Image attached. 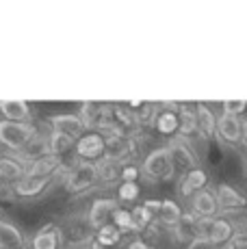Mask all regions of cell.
<instances>
[{"instance_id": "6da1fadb", "label": "cell", "mask_w": 247, "mask_h": 249, "mask_svg": "<svg viewBox=\"0 0 247 249\" xmlns=\"http://www.w3.org/2000/svg\"><path fill=\"white\" fill-rule=\"evenodd\" d=\"M35 135L37 128L31 122H0V145L13 154H18Z\"/></svg>"}, {"instance_id": "7a4b0ae2", "label": "cell", "mask_w": 247, "mask_h": 249, "mask_svg": "<svg viewBox=\"0 0 247 249\" xmlns=\"http://www.w3.org/2000/svg\"><path fill=\"white\" fill-rule=\"evenodd\" d=\"M143 174L148 176L150 180H156V182H167L174 178L176 167L172 162V154H169L167 145L156 147V150H152L150 154L145 156Z\"/></svg>"}, {"instance_id": "3957f363", "label": "cell", "mask_w": 247, "mask_h": 249, "mask_svg": "<svg viewBox=\"0 0 247 249\" xmlns=\"http://www.w3.org/2000/svg\"><path fill=\"white\" fill-rule=\"evenodd\" d=\"M98 182V169L96 162H76L72 169H68L65 174V189L70 193H85V191L93 189Z\"/></svg>"}, {"instance_id": "277c9868", "label": "cell", "mask_w": 247, "mask_h": 249, "mask_svg": "<svg viewBox=\"0 0 247 249\" xmlns=\"http://www.w3.org/2000/svg\"><path fill=\"white\" fill-rule=\"evenodd\" d=\"M217 199V208L221 213H241L247 208V195H243L239 189H234L232 184H217V189L212 191Z\"/></svg>"}, {"instance_id": "5b68a950", "label": "cell", "mask_w": 247, "mask_h": 249, "mask_svg": "<svg viewBox=\"0 0 247 249\" xmlns=\"http://www.w3.org/2000/svg\"><path fill=\"white\" fill-rule=\"evenodd\" d=\"M76 156L85 162L100 160L104 156V135L102 132H85L74 145Z\"/></svg>"}, {"instance_id": "8992f818", "label": "cell", "mask_w": 247, "mask_h": 249, "mask_svg": "<svg viewBox=\"0 0 247 249\" xmlns=\"http://www.w3.org/2000/svg\"><path fill=\"white\" fill-rule=\"evenodd\" d=\"M48 122H50L52 132L65 135V137L74 139V141H78V139L83 137L85 132H87V128H85V124H83V119H80V115H74V113L52 115Z\"/></svg>"}, {"instance_id": "52a82bcc", "label": "cell", "mask_w": 247, "mask_h": 249, "mask_svg": "<svg viewBox=\"0 0 247 249\" xmlns=\"http://www.w3.org/2000/svg\"><path fill=\"white\" fill-rule=\"evenodd\" d=\"M167 150H169V154H172V162L176 169H182L184 174H187V171L197 167V156H195V152L191 150L187 139H182V137L172 139Z\"/></svg>"}, {"instance_id": "ba28073f", "label": "cell", "mask_w": 247, "mask_h": 249, "mask_svg": "<svg viewBox=\"0 0 247 249\" xmlns=\"http://www.w3.org/2000/svg\"><path fill=\"white\" fill-rule=\"evenodd\" d=\"M117 208H120V206H117L115 199H111V197H98L96 202L91 204V208H89V214H87L89 226H91L93 230L106 226L108 219L113 217V213H115Z\"/></svg>"}, {"instance_id": "9c48e42d", "label": "cell", "mask_w": 247, "mask_h": 249, "mask_svg": "<svg viewBox=\"0 0 247 249\" xmlns=\"http://www.w3.org/2000/svg\"><path fill=\"white\" fill-rule=\"evenodd\" d=\"M217 213H219V208H217L215 193H212L211 189H202V191H197L195 195H191V214L193 217L212 219Z\"/></svg>"}, {"instance_id": "30bf717a", "label": "cell", "mask_w": 247, "mask_h": 249, "mask_svg": "<svg viewBox=\"0 0 247 249\" xmlns=\"http://www.w3.org/2000/svg\"><path fill=\"white\" fill-rule=\"evenodd\" d=\"M13 156H16L22 165H28V162H33V160L46 159V156H50V152H48V137H44V135H39V132H37V135L33 137L31 141H28L26 145L22 147L18 154H13Z\"/></svg>"}, {"instance_id": "8fae6325", "label": "cell", "mask_w": 247, "mask_h": 249, "mask_svg": "<svg viewBox=\"0 0 247 249\" xmlns=\"http://www.w3.org/2000/svg\"><path fill=\"white\" fill-rule=\"evenodd\" d=\"M54 178H35V176H24L22 180H18L13 184V193L18 197H24V199H33L37 195H41L46 189L52 184Z\"/></svg>"}, {"instance_id": "7c38bea8", "label": "cell", "mask_w": 247, "mask_h": 249, "mask_svg": "<svg viewBox=\"0 0 247 249\" xmlns=\"http://www.w3.org/2000/svg\"><path fill=\"white\" fill-rule=\"evenodd\" d=\"M217 135L221 137L223 143L228 145H239L241 143V119L234 115H226L217 117Z\"/></svg>"}, {"instance_id": "4fadbf2b", "label": "cell", "mask_w": 247, "mask_h": 249, "mask_svg": "<svg viewBox=\"0 0 247 249\" xmlns=\"http://www.w3.org/2000/svg\"><path fill=\"white\" fill-rule=\"evenodd\" d=\"M206 186H208V174L204 169H199V167H195V169L187 171L184 178L180 180L178 193L182 195V197H191V195H195L197 191L206 189Z\"/></svg>"}, {"instance_id": "5bb4252c", "label": "cell", "mask_w": 247, "mask_h": 249, "mask_svg": "<svg viewBox=\"0 0 247 249\" xmlns=\"http://www.w3.org/2000/svg\"><path fill=\"white\" fill-rule=\"evenodd\" d=\"M63 167L61 159L54 156H46V159L33 160L24 165V176H35V178H56V171Z\"/></svg>"}, {"instance_id": "9a60e30c", "label": "cell", "mask_w": 247, "mask_h": 249, "mask_svg": "<svg viewBox=\"0 0 247 249\" xmlns=\"http://www.w3.org/2000/svg\"><path fill=\"white\" fill-rule=\"evenodd\" d=\"M0 115L4 122H28L31 107L24 100H0Z\"/></svg>"}, {"instance_id": "2e32d148", "label": "cell", "mask_w": 247, "mask_h": 249, "mask_svg": "<svg viewBox=\"0 0 247 249\" xmlns=\"http://www.w3.org/2000/svg\"><path fill=\"white\" fill-rule=\"evenodd\" d=\"M63 243V234L56 226H46L44 230L33 236L31 241V249H59Z\"/></svg>"}, {"instance_id": "e0dca14e", "label": "cell", "mask_w": 247, "mask_h": 249, "mask_svg": "<svg viewBox=\"0 0 247 249\" xmlns=\"http://www.w3.org/2000/svg\"><path fill=\"white\" fill-rule=\"evenodd\" d=\"M22 178H24V165H22L13 154L0 156V180L13 186L18 180H22Z\"/></svg>"}, {"instance_id": "ac0fdd59", "label": "cell", "mask_w": 247, "mask_h": 249, "mask_svg": "<svg viewBox=\"0 0 247 249\" xmlns=\"http://www.w3.org/2000/svg\"><path fill=\"white\" fill-rule=\"evenodd\" d=\"M24 247V234L11 221H0V249H22Z\"/></svg>"}, {"instance_id": "d6986e66", "label": "cell", "mask_w": 247, "mask_h": 249, "mask_svg": "<svg viewBox=\"0 0 247 249\" xmlns=\"http://www.w3.org/2000/svg\"><path fill=\"white\" fill-rule=\"evenodd\" d=\"M195 119H197V132L206 141L217 135V115L206 104H197L195 107Z\"/></svg>"}, {"instance_id": "ffe728a7", "label": "cell", "mask_w": 247, "mask_h": 249, "mask_svg": "<svg viewBox=\"0 0 247 249\" xmlns=\"http://www.w3.org/2000/svg\"><path fill=\"white\" fill-rule=\"evenodd\" d=\"M152 124H154L159 135L174 137L176 132H178V111H174V108H163L160 113H156Z\"/></svg>"}, {"instance_id": "44dd1931", "label": "cell", "mask_w": 247, "mask_h": 249, "mask_svg": "<svg viewBox=\"0 0 247 249\" xmlns=\"http://www.w3.org/2000/svg\"><path fill=\"white\" fill-rule=\"evenodd\" d=\"M182 208L174 202V199H160V206H159V213H156V221L159 223H165L167 228H176L182 219Z\"/></svg>"}, {"instance_id": "7402d4cb", "label": "cell", "mask_w": 247, "mask_h": 249, "mask_svg": "<svg viewBox=\"0 0 247 249\" xmlns=\"http://www.w3.org/2000/svg\"><path fill=\"white\" fill-rule=\"evenodd\" d=\"M178 132L182 139H191L197 135V119H195V108L189 107H178Z\"/></svg>"}, {"instance_id": "603a6c76", "label": "cell", "mask_w": 247, "mask_h": 249, "mask_svg": "<svg viewBox=\"0 0 247 249\" xmlns=\"http://www.w3.org/2000/svg\"><path fill=\"white\" fill-rule=\"evenodd\" d=\"M96 169H98V182L111 184V182H117V180H120L122 162L108 159V156H102V159L96 162Z\"/></svg>"}, {"instance_id": "cb8c5ba5", "label": "cell", "mask_w": 247, "mask_h": 249, "mask_svg": "<svg viewBox=\"0 0 247 249\" xmlns=\"http://www.w3.org/2000/svg\"><path fill=\"white\" fill-rule=\"evenodd\" d=\"M46 137H48V152H50V156H54V159H61V156L68 154L70 150H74V145H76L74 139L59 135V132L50 130V135H46Z\"/></svg>"}, {"instance_id": "d4e9b609", "label": "cell", "mask_w": 247, "mask_h": 249, "mask_svg": "<svg viewBox=\"0 0 247 249\" xmlns=\"http://www.w3.org/2000/svg\"><path fill=\"white\" fill-rule=\"evenodd\" d=\"M208 238H211L215 245H223V243L232 241V223L228 221L226 217H215L212 219L211 232H208Z\"/></svg>"}, {"instance_id": "484cf974", "label": "cell", "mask_w": 247, "mask_h": 249, "mask_svg": "<svg viewBox=\"0 0 247 249\" xmlns=\"http://www.w3.org/2000/svg\"><path fill=\"white\" fill-rule=\"evenodd\" d=\"M120 241H122V234H120V230L113 226V223H106V226L98 228L96 230V238H93V243H98L102 249L115 247Z\"/></svg>"}, {"instance_id": "4316f807", "label": "cell", "mask_w": 247, "mask_h": 249, "mask_svg": "<svg viewBox=\"0 0 247 249\" xmlns=\"http://www.w3.org/2000/svg\"><path fill=\"white\" fill-rule=\"evenodd\" d=\"M130 217H132V223H135V230H137V232H145V230L152 226V221H154V214H152L143 204H141V206H135V208L130 210Z\"/></svg>"}, {"instance_id": "83f0119b", "label": "cell", "mask_w": 247, "mask_h": 249, "mask_svg": "<svg viewBox=\"0 0 247 249\" xmlns=\"http://www.w3.org/2000/svg\"><path fill=\"white\" fill-rule=\"evenodd\" d=\"M113 226L120 230V234L137 232L135 223H132V217H130V210H126V208H117L115 213H113Z\"/></svg>"}, {"instance_id": "f1b7e54d", "label": "cell", "mask_w": 247, "mask_h": 249, "mask_svg": "<svg viewBox=\"0 0 247 249\" xmlns=\"http://www.w3.org/2000/svg\"><path fill=\"white\" fill-rule=\"evenodd\" d=\"M141 193V186L137 184V182H122L120 186H117V197H120V202H135L137 197H139Z\"/></svg>"}, {"instance_id": "f546056e", "label": "cell", "mask_w": 247, "mask_h": 249, "mask_svg": "<svg viewBox=\"0 0 247 249\" xmlns=\"http://www.w3.org/2000/svg\"><path fill=\"white\" fill-rule=\"evenodd\" d=\"M221 108H223L226 115H234V117H239L241 113L247 111V100H223Z\"/></svg>"}, {"instance_id": "4dcf8cb0", "label": "cell", "mask_w": 247, "mask_h": 249, "mask_svg": "<svg viewBox=\"0 0 247 249\" xmlns=\"http://www.w3.org/2000/svg\"><path fill=\"white\" fill-rule=\"evenodd\" d=\"M232 223V238L236 241H247V217H241Z\"/></svg>"}, {"instance_id": "1f68e13d", "label": "cell", "mask_w": 247, "mask_h": 249, "mask_svg": "<svg viewBox=\"0 0 247 249\" xmlns=\"http://www.w3.org/2000/svg\"><path fill=\"white\" fill-rule=\"evenodd\" d=\"M187 249H217V245L208 236H193L187 243Z\"/></svg>"}, {"instance_id": "d6a6232c", "label": "cell", "mask_w": 247, "mask_h": 249, "mask_svg": "<svg viewBox=\"0 0 247 249\" xmlns=\"http://www.w3.org/2000/svg\"><path fill=\"white\" fill-rule=\"evenodd\" d=\"M137 178H139V167L137 165H122V174H120L122 182H137Z\"/></svg>"}, {"instance_id": "836d02e7", "label": "cell", "mask_w": 247, "mask_h": 249, "mask_svg": "<svg viewBox=\"0 0 247 249\" xmlns=\"http://www.w3.org/2000/svg\"><path fill=\"white\" fill-rule=\"evenodd\" d=\"M128 249H150V243H145L143 238H135V241H130Z\"/></svg>"}, {"instance_id": "e575fe53", "label": "cell", "mask_w": 247, "mask_h": 249, "mask_svg": "<svg viewBox=\"0 0 247 249\" xmlns=\"http://www.w3.org/2000/svg\"><path fill=\"white\" fill-rule=\"evenodd\" d=\"M143 206H145V208H148L150 213L156 217V213H159V206H160V199H148V202H145Z\"/></svg>"}, {"instance_id": "d590c367", "label": "cell", "mask_w": 247, "mask_h": 249, "mask_svg": "<svg viewBox=\"0 0 247 249\" xmlns=\"http://www.w3.org/2000/svg\"><path fill=\"white\" fill-rule=\"evenodd\" d=\"M241 141L247 143V119H241Z\"/></svg>"}, {"instance_id": "8d00e7d4", "label": "cell", "mask_w": 247, "mask_h": 249, "mask_svg": "<svg viewBox=\"0 0 247 249\" xmlns=\"http://www.w3.org/2000/svg\"><path fill=\"white\" fill-rule=\"evenodd\" d=\"M217 249H236V243L228 241V243H223V245H217Z\"/></svg>"}, {"instance_id": "74e56055", "label": "cell", "mask_w": 247, "mask_h": 249, "mask_svg": "<svg viewBox=\"0 0 247 249\" xmlns=\"http://www.w3.org/2000/svg\"><path fill=\"white\" fill-rule=\"evenodd\" d=\"M243 160H245V171H247V150H245V159Z\"/></svg>"}, {"instance_id": "f35d334b", "label": "cell", "mask_w": 247, "mask_h": 249, "mask_svg": "<svg viewBox=\"0 0 247 249\" xmlns=\"http://www.w3.org/2000/svg\"><path fill=\"white\" fill-rule=\"evenodd\" d=\"M0 221H2V219H0Z\"/></svg>"}]
</instances>
